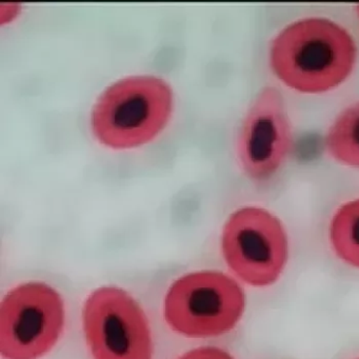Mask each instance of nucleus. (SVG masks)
I'll return each mask as SVG.
<instances>
[{
	"instance_id": "nucleus-3",
	"label": "nucleus",
	"mask_w": 359,
	"mask_h": 359,
	"mask_svg": "<svg viewBox=\"0 0 359 359\" xmlns=\"http://www.w3.org/2000/svg\"><path fill=\"white\" fill-rule=\"evenodd\" d=\"M245 310L236 281L213 271L176 280L165 300V316L174 331L188 337H212L232 330Z\"/></svg>"
},
{
	"instance_id": "nucleus-4",
	"label": "nucleus",
	"mask_w": 359,
	"mask_h": 359,
	"mask_svg": "<svg viewBox=\"0 0 359 359\" xmlns=\"http://www.w3.org/2000/svg\"><path fill=\"white\" fill-rule=\"evenodd\" d=\"M65 325L60 294L46 283L18 285L0 306V353L6 359H37L49 352Z\"/></svg>"
},
{
	"instance_id": "nucleus-1",
	"label": "nucleus",
	"mask_w": 359,
	"mask_h": 359,
	"mask_svg": "<svg viewBox=\"0 0 359 359\" xmlns=\"http://www.w3.org/2000/svg\"><path fill=\"white\" fill-rule=\"evenodd\" d=\"M357 48L346 29L325 18H304L285 27L270 49L273 72L302 93H321L344 83Z\"/></svg>"
},
{
	"instance_id": "nucleus-5",
	"label": "nucleus",
	"mask_w": 359,
	"mask_h": 359,
	"mask_svg": "<svg viewBox=\"0 0 359 359\" xmlns=\"http://www.w3.org/2000/svg\"><path fill=\"white\" fill-rule=\"evenodd\" d=\"M222 249L231 270L254 287L275 283L289 255L280 220L257 207L241 208L229 217L222 230Z\"/></svg>"
},
{
	"instance_id": "nucleus-10",
	"label": "nucleus",
	"mask_w": 359,
	"mask_h": 359,
	"mask_svg": "<svg viewBox=\"0 0 359 359\" xmlns=\"http://www.w3.org/2000/svg\"><path fill=\"white\" fill-rule=\"evenodd\" d=\"M180 359H234L228 352L216 346L195 348L182 355Z\"/></svg>"
},
{
	"instance_id": "nucleus-9",
	"label": "nucleus",
	"mask_w": 359,
	"mask_h": 359,
	"mask_svg": "<svg viewBox=\"0 0 359 359\" xmlns=\"http://www.w3.org/2000/svg\"><path fill=\"white\" fill-rule=\"evenodd\" d=\"M330 239L338 257L359 268V199L346 203L336 212Z\"/></svg>"
},
{
	"instance_id": "nucleus-8",
	"label": "nucleus",
	"mask_w": 359,
	"mask_h": 359,
	"mask_svg": "<svg viewBox=\"0 0 359 359\" xmlns=\"http://www.w3.org/2000/svg\"><path fill=\"white\" fill-rule=\"evenodd\" d=\"M325 149L338 163L359 168V102L336 117L325 136Z\"/></svg>"
},
{
	"instance_id": "nucleus-6",
	"label": "nucleus",
	"mask_w": 359,
	"mask_h": 359,
	"mask_svg": "<svg viewBox=\"0 0 359 359\" xmlns=\"http://www.w3.org/2000/svg\"><path fill=\"white\" fill-rule=\"evenodd\" d=\"M83 329L94 359H151L152 337L142 306L114 287L96 290L86 302Z\"/></svg>"
},
{
	"instance_id": "nucleus-2",
	"label": "nucleus",
	"mask_w": 359,
	"mask_h": 359,
	"mask_svg": "<svg viewBox=\"0 0 359 359\" xmlns=\"http://www.w3.org/2000/svg\"><path fill=\"white\" fill-rule=\"evenodd\" d=\"M173 104V91L163 79L151 75L119 79L96 100L92 109V132L108 148H138L165 129Z\"/></svg>"
},
{
	"instance_id": "nucleus-7",
	"label": "nucleus",
	"mask_w": 359,
	"mask_h": 359,
	"mask_svg": "<svg viewBox=\"0 0 359 359\" xmlns=\"http://www.w3.org/2000/svg\"><path fill=\"white\" fill-rule=\"evenodd\" d=\"M292 147L293 131L285 98L277 88H264L239 128L236 154L241 169L253 182H266L287 161Z\"/></svg>"
},
{
	"instance_id": "nucleus-11",
	"label": "nucleus",
	"mask_w": 359,
	"mask_h": 359,
	"mask_svg": "<svg viewBox=\"0 0 359 359\" xmlns=\"http://www.w3.org/2000/svg\"><path fill=\"white\" fill-rule=\"evenodd\" d=\"M357 13H358V16H359V5L357 6Z\"/></svg>"
}]
</instances>
